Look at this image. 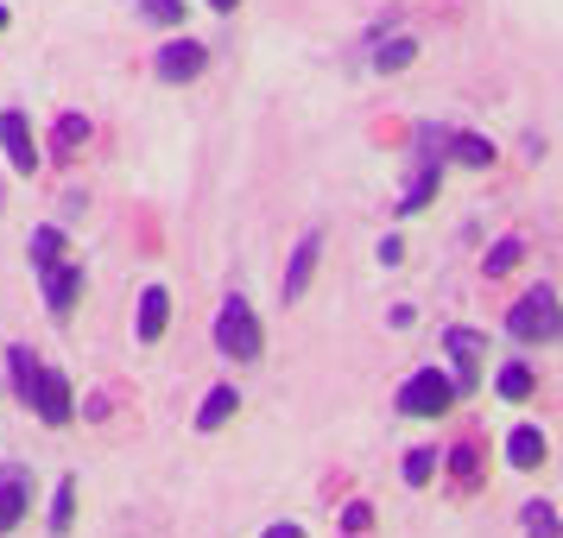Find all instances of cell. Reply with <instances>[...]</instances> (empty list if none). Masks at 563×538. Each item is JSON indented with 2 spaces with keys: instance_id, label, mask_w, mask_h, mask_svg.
Returning a JSON list of instances; mask_svg holds the SVG:
<instances>
[{
  "instance_id": "6da1fadb",
  "label": "cell",
  "mask_w": 563,
  "mask_h": 538,
  "mask_svg": "<svg viewBox=\"0 0 563 538\" xmlns=\"http://www.w3.org/2000/svg\"><path fill=\"white\" fill-rule=\"evenodd\" d=\"M216 349L229 361H260V349H266V330H260L254 305L234 292V298H222V317H216Z\"/></svg>"
},
{
  "instance_id": "7a4b0ae2",
  "label": "cell",
  "mask_w": 563,
  "mask_h": 538,
  "mask_svg": "<svg viewBox=\"0 0 563 538\" xmlns=\"http://www.w3.org/2000/svg\"><path fill=\"white\" fill-rule=\"evenodd\" d=\"M507 330L519 336V342H551V336L563 330L558 292H551V285H532V292H526V298L507 310Z\"/></svg>"
},
{
  "instance_id": "3957f363",
  "label": "cell",
  "mask_w": 563,
  "mask_h": 538,
  "mask_svg": "<svg viewBox=\"0 0 563 538\" xmlns=\"http://www.w3.org/2000/svg\"><path fill=\"white\" fill-rule=\"evenodd\" d=\"M450 399H456V381H450V374H437V367H424V374H411V381L399 386V406L418 411V418L450 411Z\"/></svg>"
},
{
  "instance_id": "277c9868",
  "label": "cell",
  "mask_w": 563,
  "mask_h": 538,
  "mask_svg": "<svg viewBox=\"0 0 563 538\" xmlns=\"http://www.w3.org/2000/svg\"><path fill=\"white\" fill-rule=\"evenodd\" d=\"M26 399H32V411H38L45 425H70V418H77V406H70V381H64L57 367H38V374H32Z\"/></svg>"
},
{
  "instance_id": "5b68a950",
  "label": "cell",
  "mask_w": 563,
  "mask_h": 538,
  "mask_svg": "<svg viewBox=\"0 0 563 538\" xmlns=\"http://www.w3.org/2000/svg\"><path fill=\"white\" fill-rule=\"evenodd\" d=\"M203 70H209V45H197V39L158 45V83H197Z\"/></svg>"
},
{
  "instance_id": "8992f818",
  "label": "cell",
  "mask_w": 563,
  "mask_h": 538,
  "mask_svg": "<svg viewBox=\"0 0 563 538\" xmlns=\"http://www.w3.org/2000/svg\"><path fill=\"white\" fill-rule=\"evenodd\" d=\"M0 146H7V165H13L20 178H32V172H38L32 128H26V114H20V108H7V114H0Z\"/></svg>"
},
{
  "instance_id": "52a82bcc",
  "label": "cell",
  "mask_w": 563,
  "mask_h": 538,
  "mask_svg": "<svg viewBox=\"0 0 563 538\" xmlns=\"http://www.w3.org/2000/svg\"><path fill=\"white\" fill-rule=\"evenodd\" d=\"M443 349H450V361H456V393H468L475 386V361H482V330H450L443 336Z\"/></svg>"
},
{
  "instance_id": "ba28073f",
  "label": "cell",
  "mask_w": 563,
  "mask_h": 538,
  "mask_svg": "<svg viewBox=\"0 0 563 538\" xmlns=\"http://www.w3.org/2000/svg\"><path fill=\"white\" fill-rule=\"evenodd\" d=\"M165 323H172V292H165V285H146V292H140V323H133V336H140V342H158Z\"/></svg>"
},
{
  "instance_id": "9c48e42d",
  "label": "cell",
  "mask_w": 563,
  "mask_h": 538,
  "mask_svg": "<svg viewBox=\"0 0 563 538\" xmlns=\"http://www.w3.org/2000/svg\"><path fill=\"white\" fill-rule=\"evenodd\" d=\"M77 292H82V273L77 266H45V305H52V317H70V305H77Z\"/></svg>"
},
{
  "instance_id": "30bf717a",
  "label": "cell",
  "mask_w": 563,
  "mask_h": 538,
  "mask_svg": "<svg viewBox=\"0 0 563 538\" xmlns=\"http://www.w3.org/2000/svg\"><path fill=\"white\" fill-rule=\"evenodd\" d=\"M310 273H317V234H305V241L291 248V266H285V298H291V305L310 292Z\"/></svg>"
},
{
  "instance_id": "8fae6325",
  "label": "cell",
  "mask_w": 563,
  "mask_h": 538,
  "mask_svg": "<svg viewBox=\"0 0 563 538\" xmlns=\"http://www.w3.org/2000/svg\"><path fill=\"white\" fill-rule=\"evenodd\" d=\"M507 462L512 469H538V462H544V431H538V425H519V431L507 437Z\"/></svg>"
},
{
  "instance_id": "7c38bea8",
  "label": "cell",
  "mask_w": 563,
  "mask_h": 538,
  "mask_svg": "<svg viewBox=\"0 0 563 538\" xmlns=\"http://www.w3.org/2000/svg\"><path fill=\"white\" fill-rule=\"evenodd\" d=\"M519 526H526V538H563V519L551 501H526L519 507Z\"/></svg>"
},
{
  "instance_id": "4fadbf2b",
  "label": "cell",
  "mask_w": 563,
  "mask_h": 538,
  "mask_svg": "<svg viewBox=\"0 0 563 538\" xmlns=\"http://www.w3.org/2000/svg\"><path fill=\"white\" fill-rule=\"evenodd\" d=\"M411 57H418V39H411V32H393V39H386L380 52H374V70H386V77H399V70H406Z\"/></svg>"
},
{
  "instance_id": "5bb4252c",
  "label": "cell",
  "mask_w": 563,
  "mask_h": 538,
  "mask_svg": "<svg viewBox=\"0 0 563 538\" xmlns=\"http://www.w3.org/2000/svg\"><path fill=\"white\" fill-rule=\"evenodd\" d=\"M234 386H209V399L197 406V431H216V425H229V411H234Z\"/></svg>"
},
{
  "instance_id": "9a60e30c",
  "label": "cell",
  "mask_w": 563,
  "mask_h": 538,
  "mask_svg": "<svg viewBox=\"0 0 563 538\" xmlns=\"http://www.w3.org/2000/svg\"><path fill=\"white\" fill-rule=\"evenodd\" d=\"M20 513H26V482L20 475H0V538L20 526Z\"/></svg>"
},
{
  "instance_id": "2e32d148",
  "label": "cell",
  "mask_w": 563,
  "mask_h": 538,
  "mask_svg": "<svg viewBox=\"0 0 563 538\" xmlns=\"http://www.w3.org/2000/svg\"><path fill=\"white\" fill-rule=\"evenodd\" d=\"M82 140H89V121H82V114H57V128H52V146H57V153H77Z\"/></svg>"
},
{
  "instance_id": "e0dca14e",
  "label": "cell",
  "mask_w": 563,
  "mask_h": 538,
  "mask_svg": "<svg viewBox=\"0 0 563 538\" xmlns=\"http://www.w3.org/2000/svg\"><path fill=\"white\" fill-rule=\"evenodd\" d=\"M57 260H64V234H57V229H38V234H32V266L45 273V266H57Z\"/></svg>"
},
{
  "instance_id": "ac0fdd59",
  "label": "cell",
  "mask_w": 563,
  "mask_h": 538,
  "mask_svg": "<svg viewBox=\"0 0 563 538\" xmlns=\"http://www.w3.org/2000/svg\"><path fill=\"white\" fill-rule=\"evenodd\" d=\"M450 153L468 158V165H494V146H487L482 133H456V140H450Z\"/></svg>"
},
{
  "instance_id": "d6986e66",
  "label": "cell",
  "mask_w": 563,
  "mask_h": 538,
  "mask_svg": "<svg viewBox=\"0 0 563 538\" xmlns=\"http://www.w3.org/2000/svg\"><path fill=\"white\" fill-rule=\"evenodd\" d=\"M7 367H13V386H20V399H26V393H32V374H38L32 349H20V342H13V349H7Z\"/></svg>"
},
{
  "instance_id": "ffe728a7",
  "label": "cell",
  "mask_w": 563,
  "mask_h": 538,
  "mask_svg": "<svg viewBox=\"0 0 563 538\" xmlns=\"http://www.w3.org/2000/svg\"><path fill=\"white\" fill-rule=\"evenodd\" d=\"M500 393H507V399H526V393H532V367L507 361V367H500Z\"/></svg>"
},
{
  "instance_id": "44dd1931",
  "label": "cell",
  "mask_w": 563,
  "mask_h": 538,
  "mask_svg": "<svg viewBox=\"0 0 563 538\" xmlns=\"http://www.w3.org/2000/svg\"><path fill=\"white\" fill-rule=\"evenodd\" d=\"M70 501H77V482H57V501H52V532H70Z\"/></svg>"
},
{
  "instance_id": "7402d4cb",
  "label": "cell",
  "mask_w": 563,
  "mask_h": 538,
  "mask_svg": "<svg viewBox=\"0 0 563 538\" xmlns=\"http://www.w3.org/2000/svg\"><path fill=\"white\" fill-rule=\"evenodd\" d=\"M431 190H437V172H424V178H418V184L406 190V197H399V216H411V209H424V204H431Z\"/></svg>"
},
{
  "instance_id": "603a6c76",
  "label": "cell",
  "mask_w": 563,
  "mask_h": 538,
  "mask_svg": "<svg viewBox=\"0 0 563 538\" xmlns=\"http://www.w3.org/2000/svg\"><path fill=\"white\" fill-rule=\"evenodd\" d=\"M519 254H526V248H519V241H500V248H494V254H487V279H500V273H507V266H519Z\"/></svg>"
},
{
  "instance_id": "cb8c5ba5",
  "label": "cell",
  "mask_w": 563,
  "mask_h": 538,
  "mask_svg": "<svg viewBox=\"0 0 563 538\" xmlns=\"http://www.w3.org/2000/svg\"><path fill=\"white\" fill-rule=\"evenodd\" d=\"M431 469H437V450H411V457H406V482H411V487L431 482Z\"/></svg>"
},
{
  "instance_id": "d4e9b609",
  "label": "cell",
  "mask_w": 563,
  "mask_h": 538,
  "mask_svg": "<svg viewBox=\"0 0 563 538\" xmlns=\"http://www.w3.org/2000/svg\"><path fill=\"white\" fill-rule=\"evenodd\" d=\"M146 20H165V26H178L184 7H178V0H146Z\"/></svg>"
},
{
  "instance_id": "484cf974",
  "label": "cell",
  "mask_w": 563,
  "mask_h": 538,
  "mask_svg": "<svg viewBox=\"0 0 563 538\" xmlns=\"http://www.w3.org/2000/svg\"><path fill=\"white\" fill-rule=\"evenodd\" d=\"M450 469H456V482H475V457H468L462 443H456V450H450Z\"/></svg>"
},
{
  "instance_id": "4316f807",
  "label": "cell",
  "mask_w": 563,
  "mask_h": 538,
  "mask_svg": "<svg viewBox=\"0 0 563 538\" xmlns=\"http://www.w3.org/2000/svg\"><path fill=\"white\" fill-rule=\"evenodd\" d=\"M266 538H305L298 526H266Z\"/></svg>"
},
{
  "instance_id": "83f0119b",
  "label": "cell",
  "mask_w": 563,
  "mask_h": 538,
  "mask_svg": "<svg viewBox=\"0 0 563 538\" xmlns=\"http://www.w3.org/2000/svg\"><path fill=\"white\" fill-rule=\"evenodd\" d=\"M209 7H216V13H234V7H241V0H209Z\"/></svg>"
},
{
  "instance_id": "f1b7e54d",
  "label": "cell",
  "mask_w": 563,
  "mask_h": 538,
  "mask_svg": "<svg viewBox=\"0 0 563 538\" xmlns=\"http://www.w3.org/2000/svg\"><path fill=\"white\" fill-rule=\"evenodd\" d=\"M0 32H7V7H0Z\"/></svg>"
}]
</instances>
